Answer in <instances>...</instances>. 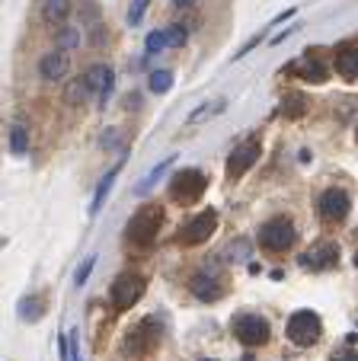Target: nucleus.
I'll list each match as a JSON object with an SVG mask.
<instances>
[{"mask_svg":"<svg viewBox=\"0 0 358 361\" xmlns=\"http://www.w3.org/2000/svg\"><path fill=\"white\" fill-rule=\"evenodd\" d=\"M218 281H221L218 275H202L199 272V275H192V281H189V291L199 300H218L221 294H224V288H221Z\"/></svg>","mask_w":358,"mask_h":361,"instance_id":"dca6fc26","label":"nucleus"},{"mask_svg":"<svg viewBox=\"0 0 358 361\" xmlns=\"http://www.w3.org/2000/svg\"><path fill=\"white\" fill-rule=\"evenodd\" d=\"M259 138H247L243 144L234 147V153L228 157V179H243V176L253 170V163L259 160Z\"/></svg>","mask_w":358,"mask_h":361,"instance_id":"1a4fd4ad","label":"nucleus"},{"mask_svg":"<svg viewBox=\"0 0 358 361\" xmlns=\"http://www.w3.org/2000/svg\"><path fill=\"white\" fill-rule=\"evenodd\" d=\"M192 4H195V0H173V7H183V10L192 7Z\"/></svg>","mask_w":358,"mask_h":361,"instance_id":"f704fd0d","label":"nucleus"},{"mask_svg":"<svg viewBox=\"0 0 358 361\" xmlns=\"http://www.w3.org/2000/svg\"><path fill=\"white\" fill-rule=\"evenodd\" d=\"M349 208H352V202H349V192L345 189H326L323 195H320V202H317V211H320V217H323L326 224H339V221H345L349 217Z\"/></svg>","mask_w":358,"mask_h":361,"instance_id":"9d476101","label":"nucleus"},{"mask_svg":"<svg viewBox=\"0 0 358 361\" xmlns=\"http://www.w3.org/2000/svg\"><path fill=\"white\" fill-rule=\"evenodd\" d=\"M166 29H170V39H173V49H183V45H186V39H189V32H186V29L179 26V23H176V26H166Z\"/></svg>","mask_w":358,"mask_h":361,"instance_id":"c756f323","label":"nucleus"},{"mask_svg":"<svg viewBox=\"0 0 358 361\" xmlns=\"http://www.w3.org/2000/svg\"><path fill=\"white\" fill-rule=\"evenodd\" d=\"M144 49L151 51V55H157V51H166L173 49V39H170V29H154L151 35L144 39Z\"/></svg>","mask_w":358,"mask_h":361,"instance_id":"4be33fe9","label":"nucleus"},{"mask_svg":"<svg viewBox=\"0 0 358 361\" xmlns=\"http://www.w3.org/2000/svg\"><path fill=\"white\" fill-rule=\"evenodd\" d=\"M70 74V51L68 49H51L39 58V77L49 84H61Z\"/></svg>","mask_w":358,"mask_h":361,"instance_id":"9b49d317","label":"nucleus"},{"mask_svg":"<svg viewBox=\"0 0 358 361\" xmlns=\"http://www.w3.org/2000/svg\"><path fill=\"white\" fill-rule=\"evenodd\" d=\"M144 291H147V281H144V278H141L138 272H125V275H118L116 281H112L109 304L116 307V310H131V307L144 298Z\"/></svg>","mask_w":358,"mask_h":361,"instance_id":"39448f33","label":"nucleus"},{"mask_svg":"<svg viewBox=\"0 0 358 361\" xmlns=\"http://www.w3.org/2000/svg\"><path fill=\"white\" fill-rule=\"evenodd\" d=\"M147 87H151V93L163 96V93L173 90V74H170V70H151V77H147Z\"/></svg>","mask_w":358,"mask_h":361,"instance_id":"b1692460","label":"nucleus"},{"mask_svg":"<svg viewBox=\"0 0 358 361\" xmlns=\"http://www.w3.org/2000/svg\"><path fill=\"white\" fill-rule=\"evenodd\" d=\"M333 361H358V355L355 352H342V355H336Z\"/></svg>","mask_w":358,"mask_h":361,"instance_id":"72a5a7b5","label":"nucleus"},{"mask_svg":"<svg viewBox=\"0 0 358 361\" xmlns=\"http://www.w3.org/2000/svg\"><path fill=\"white\" fill-rule=\"evenodd\" d=\"M218 211L214 208H205V211H199V215L192 217V221L183 227V234H179V243L183 246H202V243H208L214 236V230H218Z\"/></svg>","mask_w":358,"mask_h":361,"instance_id":"0eeeda50","label":"nucleus"},{"mask_svg":"<svg viewBox=\"0 0 358 361\" xmlns=\"http://www.w3.org/2000/svg\"><path fill=\"white\" fill-rule=\"evenodd\" d=\"M282 112H285L288 118H297V115H301V112H304V96H301V93H291V96L285 99Z\"/></svg>","mask_w":358,"mask_h":361,"instance_id":"bb28decb","label":"nucleus"},{"mask_svg":"<svg viewBox=\"0 0 358 361\" xmlns=\"http://www.w3.org/2000/svg\"><path fill=\"white\" fill-rule=\"evenodd\" d=\"M122 173V160H118L116 167L109 170V173L99 179V186H97V192H93V205H90V217H97L99 215V208H103V202H106V195L112 192V182H116V176Z\"/></svg>","mask_w":358,"mask_h":361,"instance_id":"a211bd4d","label":"nucleus"},{"mask_svg":"<svg viewBox=\"0 0 358 361\" xmlns=\"http://www.w3.org/2000/svg\"><path fill=\"white\" fill-rule=\"evenodd\" d=\"M256 240H259V246L266 253H285V250H291V246H295V240H297L295 221H291V217H268V221L259 227Z\"/></svg>","mask_w":358,"mask_h":361,"instance_id":"7ed1b4c3","label":"nucleus"},{"mask_svg":"<svg viewBox=\"0 0 358 361\" xmlns=\"http://www.w3.org/2000/svg\"><path fill=\"white\" fill-rule=\"evenodd\" d=\"M268 319L259 317V313H240L234 319V336L243 342L247 348H256V346H266L268 342Z\"/></svg>","mask_w":358,"mask_h":361,"instance_id":"6e6552de","label":"nucleus"},{"mask_svg":"<svg viewBox=\"0 0 358 361\" xmlns=\"http://www.w3.org/2000/svg\"><path fill=\"white\" fill-rule=\"evenodd\" d=\"M160 227H163V205L147 202L131 215L128 227H125V236H128V243H135V246H151L154 240H157Z\"/></svg>","mask_w":358,"mask_h":361,"instance_id":"f257e3e1","label":"nucleus"},{"mask_svg":"<svg viewBox=\"0 0 358 361\" xmlns=\"http://www.w3.org/2000/svg\"><path fill=\"white\" fill-rule=\"evenodd\" d=\"M228 109V99H214V103H205V106H199L195 112H189V125H199V122H208V118H214V115H221V112Z\"/></svg>","mask_w":358,"mask_h":361,"instance_id":"aec40b11","label":"nucleus"},{"mask_svg":"<svg viewBox=\"0 0 358 361\" xmlns=\"http://www.w3.org/2000/svg\"><path fill=\"white\" fill-rule=\"evenodd\" d=\"M205 189H208V176L202 170L189 167V170H179L170 179V198L179 205H192L205 195Z\"/></svg>","mask_w":358,"mask_h":361,"instance_id":"20e7f679","label":"nucleus"},{"mask_svg":"<svg viewBox=\"0 0 358 361\" xmlns=\"http://www.w3.org/2000/svg\"><path fill=\"white\" fill-rule=\"evenodd\" d=\"M83 77H87V84H90V90H93V96H99L106 103V96H109L112 87H116V74H112L109 64H93V68H90Z\"/></svg>","mask_w":358,"mask_h":361,"instance_id":"4468645a","label":"nucleus"},{"mask_svg":"<svg viewBox=\"0 0 358 361\" xmlns=\"http://www.w3.org/2000/svg\"><path fill=\"white\" fill-rule=\"evenodd\" d=\"M291 70H297V74H301V80H307V84H326V77H330V68H326V61H323V55H320V51L304 55Z\"/></svg>","mask_w":358,"mask_h":361,"instance_id":"ddd939ff","label":"nucleus"},{"mask_svg":"<svg viewBox=\"0 0 358 361\" xmlns=\"http://www.w3.org/2000/svg\"><path fill=\"white\" fill-rule=\"evenodd\" d=\"M333 68H336V74L345 77V80H358V42L339 45L336 55H333Z\"/></svg>","mask_w":358,"mask_h":361,"instance_id":"2eb2a0df","label":"nucleus"},{"mask_svg":"<svg viewBox=\"0 0 358 361\" xmlns=\"http://www.w3.org/2000/svg\"><path fill=\"white\" fill-rule=\"evenodd\" d=\"M68 346H70V361H80V352H77V329L68 333Z\"/></svg>","mask_w":358,"mask_h":361,"instance_id":"2f4dec72","label":"nucleus"},{"mask_svg":"<svg viewBox=\"0 0 358 361\" xmlns=\"http://www.w3.org/2000/svg\"><path fill=\"white\" fill-rule=\"evenodd\" d=\"M170 167H173V157H166V160H163V163H157V167H154V170H151V173H147V176H144V179H141V182H138V186H135V192H138V195L151 192V189H154V182H157V179H160V176H163V173H166V170H170Z\"/></svg>","mask_w":358,"mask_h":361,"instance_id":"5701e85b","label":"nucleus"},{"mask_svg":"<svg viewBox=\"0 0 358 361\" xmlns=\"http://www.w3.org/2000/svg\"><path fill=\"white\" fill-rule=\"evenodd\" d=\"M58 42H61L58 49H68V51H70L77 42H80V32H77V29H61V35H58Z\"/></svg>","mask_w":358,"mask_h":361,"instance_id":"c85d7f7f","label":"nucleus"},{"mask_svg":"<svg viewBox=\"0 0 358 361\" xmlns=\"http://www.w3.org/2000/svg\"><path fill=\"white\" fill-rule=\"evenodd\" d=\"M10 153L13 157H26L29 153V128L26 125H10Z\"/></svg>","mask_w":358,"mask_h":361,"instance_id":"412c9836","label":"nucleus"},{"mask_svg":"<svg viewBox=\"0 0 358 361\" xmlns=\"http://www.w3.org/2000/svg\"><path fill=\"white\" fill-rule=\"evenodd\" d=\"M291 32H297V26H291V29H285V32H278L276 39H272V45H282V42H285V39H288Z\"/></svg>","mask_w":358,"mask_h":361,"instance_id":"473e14b6","label":"nucleus"},{"mask_svg":"<svg viewBox=\"0 0 358 361\" xmlns=\"http://www.w3.org/2000/svg\"><path fill=\"white\" fill-rule=\"evenodd\" d=\"M93 265H97V256H87L83 259V265H77V275H74V285L80 288L83 281H87L90 278V272H93Z\"/></svg>","mask_w":358,"mask_h":361,"instance_id":"cd10ccee","label":"nucleus"},{"mask_svg":"<svg viewBox=\"0 0 358 361\" xmlns=\"http://www.w3.org/2000/svg\"><path fill=\"white\" fill-rule=\"evenodd\" d=\"M147 7H151V0H131V7H128V26H138V23L144 20Z\"/></svg>","mask_w":358,"mask_h":361,"instance_id":"a878e982","label":"nucleus"},{"mask_svg":"<svg viewBox=\"0 0 358 361\" xmlns=\"http://www.w3.org/2000/svg\"><path fill=\"white\" fill-rule=\"evenodd\" d=\"M336 262H339V246L330 243V240H320V243H314L301 256V265H304V269H310V272H326V269H333Z\"/></svg>","mask_w":358,"mask_h":361,"instance_id":"f8f14e48","label":"nucleus"},{"mask_svg":"<svg viewBox=\"0 0 358 361\" xmlns=\"http://www.w3.org/2000/svg\"><path fill=\"white\" fill-rule=\"evenodd\" d=\"M243 256H247V243H243V240H237V243L228 246V259H230V262H234V259H243Z\"/></svg>","mask_w":358,"mask_h":361,"instance_id":"7c9ffc66","label":"nucleus"},{"mask_svg":"<svg viewBox=\"0 0 358 361\" xmlns=\"http://www.w3.org/2000/svg\"><path fill=\"white\" fill-rule=\"evenodd\" d=\"M320 336H323V319L314 310H297L288 317V339L295 342V346L307 348V346H314V342H320Z\"/></svg>","mask_w":358,"mask_h":361,"instance_id":"423d86ee","label":"nucleus"},{"mask_svg":"<svg viewBox=\"0 0 358 361\" xmlns=\"http://www.w3.org/2000/svg\"><path fill=\"white\" fill-rule=\"evenodd\" d=\"M87 96H93V90H90V84H87V77H77V80H70L68 90H64V103H68V106L87 103Z\"/></svg>","mask_w":358,"mask_h":361,"instance_id":"6ab92c4d","label":"nucleus"},{"mask_svg":"<svg viewBox=\"0 0 358 361\" xmlns=\"http://www.w3.org/2000/svg\"><path fill=\"white\" fill-rule=\"evenodd\" d=\"M42 313H45V310H42V298H26V300L20 304V317L29 319V323H35Z\"/></svg>","mask_w":358,"mask_h":361,"instance_id":"393cba45","label":"nucleus"},{"mask_svg":"<svg viewBox=\"0 0 358 361\" xmlns=\"http://www.w3.org/2000/svg\"><path fill=\"white\" fill-rule=\"evenodd\" d=\"M70 16V0H45L42 4V23L45 26H61Z\"/></svg>","mask_w":358,"mask_h":361,"instance_id":"f3484780","label":"nucleus"},{"mask_svg":"<svg viewBox=\"0 0 358 361\" xmlns=\"http://www.w3.org/2000/svg\"><path fill=\"white\" fill-rule=\"evenodd\" d=\"M160 346V323L154 317H144L135 329H128L122 339V352L128 358H147Z\"/></svg>","mask_w":358,"mask_h":361,"instance_id":"f03ea898","label":"nucleus"}]
</instances>
